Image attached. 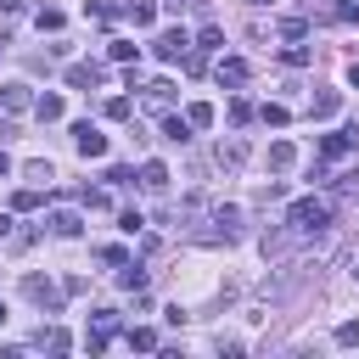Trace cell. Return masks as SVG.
Instances as JSON below:
<instances>
[{"label":"cell","mask_w":359,"mask_h":359,"mask_svg":"<svg viewBox=\"0 0 359 359\" xmlns=\"http://www.w3.org/2000/svg\"><path fill=\"white\" fill-rule=\"evenodd\" d=\"M280 34H286V39H303V34H309V22H303V17H286V22H280Z\"/></svg>","instance_id":"d6a6232c"},{"label":"cell","mask_w":359,"mask_h":359,"mask_svg":"<svg viewBox=\"0 0 359 359\" xmlns=\"http://www.w3.org/2000/svg\"><path fill=\"white\" fill-rule=\"evenodd\" d=\"M129 112H135L129 95H112V101H107V118H112V123H129Z\"/></svg>","instance_id":"cb8c5ba5"},{"label":"cell","mask_w":359,"mask_h":359,"mask_svg":"<svg viewBox=\"0 0 359 359\" xmlns=\"http://www.w3.org/2000/svg\"><path fill=\"white\" fill-rule=\"evenodd\" d=\"M292 236H297L292 224H286V230H269V236H264V258H286V252H292Z\"/></svg>","instance_id":"4fadbf2b"},{"label":"cell","mask_w":359,"mask_h":359,"mask_svg":"<svg viewBox=\"0 0 359 359\" xmlns=\"http://www.w3.org/2000/svg\"><path fill=\"white\" fill-rule=\"evenodd\" d=\"M45 224H50V236H62V241H73V236H79V230H84V219H79V213H73V208H56V213H50V219H45Z\"/></svg>","instance_id":"ba28073f"},{"label":"cell","mask_w":359,"mask_h":359,"mask_svg":"<svg viewBox=\"0 0 359 359\" xmlns=\"http://www.w3.org/2000/svg\"><path fill=\"white\" fill-rule=\"evenodd\" d=\"M151 50H157L163 62H185V50H191V34H185V28H168V34H157V39H151Z\"/></svg>","instance_id":"277c9868"},{"label":"cell","mask_w":359,"mask_h":359,"mask_svg":"<svg viewBox=\"0 0 359 359\" xmlns=\"http://www.w3.org/2000/svg\"><path fill=\"white\" fill-rule=\"evenodd\" d=\"M140 90H146V107H151V112H163V107L174 101V84H168V79H157V84H140Z\"/></svg>","instance_id":"9a60e30c"},{"label":"cell","mask_w":359,"mask_h":359,"mask_svg":"<svg viewBox=\"0 0 359 359\" xmlns=\"http://www.w3.org/2000/svg\"><path fill=\"white\" fill-rule=\"evenodd\" d=\"M101 79H107V73H101L95 62H73V67H67V84H73V90H95Z\"/></svg>","instance_id":"9c48e42d"},{"label":"cell","mask_w":359,"mask_h":359,"mask_svg":"<svg viewBox=\"0 0 359 359\" xmlns=\"http://www.w3.org/2000/svg\"><path fill=\"white\" fill-rule=\"evenodd\" d=\"M22 6H28V0H0V11H22Z\"/></svg>","instance_id":"8d00e7d4"},{"label":"cell","mask_w":359,"mask_h":359,"mask_svg":"<svg viewBox=\"0 0 359 359\" xmlns=\"http://www.w3.org/2000/svg\"><path fill=\"white\" fill-rule=\"evenodd\" d=\"M213 163H219V168H230V174H236V168H241V163H247V146H241V140H219V151H213Z\"/></svg>","instance_id":"30bf717a"},{"label":"cell","mask_w":359,"mask_h":359,"mask_svg":"<svg viewBox=\"0 0 359 359\" xmlns=\"http://www.w3.org/2000/svg\"><path fill=\"white\" fill-rule=\"evenodd\" d=\"M337 342L353 348V342H359V320H342V325H337Z\"/></svg>","instance_id":"1f68e13d"},{"label":"cell","mask_w":359,"mask_h":359,"mask_svg":"<svg viewBox=\"0 0 359 359\" xmlns=\"http://www.w3.org/2000/svg\"><path fill=\"white\" fill-rule=\"evenodd\" d=\"M292 163H297V146L292 140H275L269 146V168H292Z\"/></svg>","instance_id":"d6986e66"},{"label":"cell","mask_w":359,"mask_h":359,"mask_svg":"<svg viewBox=\"0 0 359 359\" xmlns=\"http://www.w3.org/2000/svg\"><path fill=\"white\" fill-rule=\"evenodd\" d=\"M185 123H191V129H208V123H213V107H208V101H191V107H185Z\"/></svg>","instance_id":"44dd1931"},{"label":"cell","mask_w":359,"mask_h":359,"mask_svg":"<svg viewBox=\"0 0 359 359\" xmlns=\"http://www.w3.org/2000/svg\"><path fill=\"white\" fill-rule=\"evenodd\" d=\"M22 292H28V303H39L45 314H56V309H62V292H56L45 275H22Z\"/></svg>","instance_id":"3957f363"},{"label":"cell","mask_w":359,"mask_h":359,"mask_svg":"<svg viewBox=\"0 0 359 359\" xmlns=\"http://www.w3.org/2000/svg\"><path fill=\"white\" fill-rule=\"evenodd\" d=\"M258 118H264V123H275V129H280V123H286V118H292V112H286V107H275V101H269V107H258Z\"/></svg>","instance_id":"f546056e"},{"label":"cell","mask_w":359,"mask_h":359,"mask_svg":"<svg viewBox=\"0 0 359 359\" xmlns=\"http://www.w3.org/2000/svg\"><path fill=\"white\" fill-rule=\"evenodd\" d=\"M337 107H342V95H337V90H320V95L309 101V118H337Z\"/></svg>","instance_id":"2e32d148"},{"label":"cell","mask_w":359,"mask_h":359,"mask_svg":"<svg viewBox=\"0 0 359 359\" xmlns=\"http://www.w3.org/2000/svg\"><path fill=\"white\" fill-rule=\"evenodd\" d=\"M123 17H129L135 28H151V22H157V0H123Z\"/></svg>","instance_id":"7c38bea8"},{"label":"cell","mask_w":359,"mask_h":359,"mask_svg":"<svg viewBox=\"0 0 359 359\" xmlns=\"http://www.w3.org/2000/svg\"><path fill=\"white\" fill-rule=\"evenodd\" d=\"M28 180H39V185H50V180H56V168H50V163H28Z\"/></svg>","instance_id":"e575fe53"},{"label":"cell","mask_w":359,"mask_h":359,"mask_svg":"<svg viewBox=\"0 0 359 359\" xmlns=\"http://www.w3.org/2000/svg\"><path fill=\"white\" fill-rule=\"evenodd\" d=\"M34 22H39V34H56V28H62V11H56V6H39Z\"/></svg>","instance_id":"7402d4cb"},{"label":"cell","mask_w":359,"mask_h":359,"mask_svg":"<svg viewBox=\"0 0 359 359\" xmlns=\"http://www.w3.org/2000/svg\"><path fill=\"white\" fill-rule=\"evenodd\" d=\"M28 107H34V90L28 84H0V112L6 118H22Z\"/></svg>","instance_id":"5b68a950"},{"label":"cell","mask_w":359,"mask_h":359,"mask_svg":"<svg viewBox=\"0 0 359 359\" xmlns=\"http://www.w3.org/2000/svg\"><path fill=\"white\" fill-rule=\"evenodd\" d=\"M107 185H135V168H123V163H112V168H107Z\"/></svg>","instance_id":"4dcf8cb0"},{"label":"cell","mask_w":359,"mask_h":359,"mask_svg":"<svg viewBox=\"0 0 359 359\" xmlns=\"http://www.w3.org/2000/svg\"><path fill=\"white\" fill-rule=\"evenodd\" d=\"M247 118H252V101L236 95V101H230V123H247Z\"/></svg>","instance_id":"836d02e7"},{"label":"cell","mask_w":359,"mask_h":359,"mask_svg":"<svg viewBox=\"0 0 359 359\" xmlns=\"http://www.w3.org/2000/svg\"><path fill=\"white\" fill-rule=\"evenodd\" d=\"M118 286H123V292H140V286H146V269H140V264H118Z\"/></svg>","instance_id":"ffe728a7"},{"label":"cell","mask_w":359,"mask_h":359,"mask_svg":"<svg viewBox=\"0 0 359 359\" xmlns=\"http://www.w3.org/2000/svg\"><path fill=\"white\" fill-rule=\"evenodd\" d=\"M118 230H123V236H140V230H146V219H140L135 208H123V213H118Z\"/></svg>","instance_id":"484cf974"},{"label":"cell","mask_w":359,"mask_h":359,"mask_svg":"<svg viewBox=\"0 0 359 359\" xmlns=\"http://www.w3.org/2000/svg\"><path fill=\"white\" fill-rule=\"evenodd\" d=\"M348 84H359V62H353V67H348Z\"/></svg>","instance_id":"ab89813d"},{"label":"cell","mask_w":359,"mask_h":359,"mask_svg":"<svg viewBox=\"0 0 359 359\" xmlns=\"http://www.w3.org/2000/svg\"><path fill=\"white\" fill-rule=\"evenodd\" d=\"M140 191H151V196H163V191H168V168H163L157 157L140 168Z\"/></svg>","instance_id":"8fae6325"},{"label":"cell","mask_w":359,"mask_h":359,"mask_svg":"<svg viewBox=\"0 0 359 359\" xmlns=\"http://www.w3.org/2000/svg\"><path fill=\"white\" fill-rule=\"evenodd\" d=\"M219 45H224V28H219V22H208V28L196 34V50H219Z\"/></svg>","instance_id":"603a6c76"},{"label":"cell","mask_w":359,"mask_h":359,"mask_svg":"<svg viewBox=\"0 0 359 359\" xmlns=\"http://www.w3.org/2000/svg\"><path fill=\"white\" fill-rule=\"evenodd\" d=\"M252 6H264V0H252Z\"/></svg>","instance_id":"7bdbcfd3"},{"label":"cell","mask_w":359,"mask_h":359,"mask_svg":"<svg viewBox=\"0 0 359 359\" xmlns=\"http://www.w3.org/2000/svg\"><path fill=\"white\" fill-rule=\"evenodd\" d=\"M73 146H79L84 157H107V135H101L95 123H73Z\"/></svg>","instance_id":"8992f818"},{"label":"cell","mask_w":359,"mask_h":359,"mask_svg":"<svg viewBox=\"0 0 359 359\" xmlns=\"http://www.w3.org/2000/svg\"><path fill=\"white\" fill-rule=\"evenodd\" d=\"M101 264H112V269H118V264H129V252H123V247H101Z\"/></svg>","instance_id":"d590c367"},{"label":"cell","mask_w":359,"mask_h":359,"mask_svg":"<svg viewBox=\"0 0 359 359\" xmlns=\"http://www.w3.org/2000/svg\"><path fill=\"white\" fill-rule=\"evenodd\" d=\"M11 208H17V213H34V208H39V191H34V185H28V191H17V196H11Z\"/></svg>","instance_id":"f1b7e54d"},{"label":"cell","mask_w":359,"mask_h":359,"mask_svg":"<svg viewBox=\"0 0 359 359\" xmlns=\"http://www.w3.org/2000/svg\"><path fill=\"white\" fill-rule=\"evenodd\" d=\"M219 84H247V62L241 56H219Z\"/></svg>","instance_id":"5bb4252c"},{"label":"cell","mask_w":359,"mask_h":359,"mask_svg":"<svg viewBox=\"0 0 359 359\" xmlns=\"http://www.w3.org/2000/svg\"><path fill=\"white\" fill-rule=\"evenodd\" d=\"M163 140H174V146H185V140H191V123H185V112H180V118H163Z\"/></svg>","instance_id":"ac0fdd59"},{"label":"cell","mask_w":359,"mask_h":359,"mask_svg":"<svg viewBox=\"0 0 359 359\" xmlns=\"http://www.w3.org/2000/svg\"><path fill=\"white\" fill-rule=\"evenodd\" d=\"M67 342H73L67 331H39V348H50V353H67Z\"/></svg>","instance_id":"4316f807"},{"label":"cell","mask_w":359,"mask_h":359,"mask_svg":"<svg viewBox=\"0 0 359 359\" xmlns=\"http://www.w3.org/2000/svg\"><path fill=\"white\" fill-rule=\"evenodd\" d=\"M123 342H129V348H157V331H146V325H129V331H123Z\"/></svg>","instance_id":"d4e9b609"},{"label":"cell","mask_w":359,"mask_h":359,"mask_svg":"<svg viewBox=\"0 0 359 359\" xmlns=\"http://www.w3.org/2000/svg\"><path fill=\"white\" fill-rule=\"evenodd\" d=\"M163 6H168V11H185V6H191V0H163Z\"/></svg>","instance_id":"f35d334b"},{"label":"cell","mask_w":359,"mask_h":359,"mask_svg":"<svg viewBox=\"0 0 359 359\" xmlns=\"http://www.w3.org/2000/svg\"><path fill=\"white\" fill-rule=\"evenodd\" d=\"M6 45H11V34H6V28H0V56H6Z\"/></svg>","instance_id":"60d3db41"},{"label":"cell","mask_w":359,"mask_h":359,"mask_svg":"<svg viewBox=\"0 0 359 359\" xmlns=\"http://www.w3.org/2000/svg\"><path fill=\"white\" fill-rule=\"evenodd\" d=\"M0 320H6V303H0Z\"/></svg>","instance_id":"b9f144b4"},{"label":"cell","mask_w":359,"mask_h":359,"mask_svg":"<svg viewBox=\"0 0 359 359\" xmlns=\"http://www.w3.org/2000/svg\"><path fill=\"white\" fill-rule=\"evenodd\" d=\"M280 62H286V67H303V62H309V45H297V39H292V45L280 50Z\"/></svg>","instance_id":"83f0119b"},{"label":"cell","mask_w":359,"mask_h":359,"mask_svg":"<svg viewBox=\"0 0 359 359\" xmlns=\"http://www.w3.org/2000/svg\"><path fill=\"white\" fill-rule=\"evenodd\" d=\"M208 224H213V230H208L202 241H236V236H241V208H230V202H224V208H213V213H208Z\"/></svg>","instance_id":"7a4b0ae2"},{"label":"cell","mask_w":359,"mask_h":359,"mask_svg":"<svg viewBox=\"0 0 359 359\" xmlns=\"http://www.w3.org/2000/svg\"><path fill=\"white\" fill-rule=\"evenodd\" d=\"M331 213H337L331 196H297V202L286 208V224H292L297 236H320V230L331 224Z\"/></svg>","instance_id":"6da1fadb"},{"label":"cell","mask_w":359,"mask_h":359,"mask_svg":"<svg viewBox=\"0 0 359 359\" xmlns=\"http://www.w3.org/2000/svg\"><path fill=\"white\" fill-rule=\"evenodd\" d=\"M6 174H11V157H6V151H0V180H6Z\"/></svg>","instance_id":"74e56055"},{"label":"cell","mask_w":359,"mask_h":359,"mask_svg":"<svg viewBox=\"0 0 359 359\" xmlns=\"http://www.w3.org/2000/svg\"><path fill=\"white\" fill-rule=\"evenodd\" d=\"M348 151H359V129H331L320 140V157H348Z\"/></svg>","instance_id":"52a82bcc"},{"label":"cell","mask_w":359,"mask_h":359,"mask_svg":"<svg viewBox=\"0 0 359 359\" xmlns=\"http://www.w3.org/2000/svg\"><path fill=\"white\" fill-rule=\"evenodd\" d=\"M34 118L39 123H56L62 118V95H34Z\"/></svg>","instance_id":"e0dca14e"}]
</instances>
